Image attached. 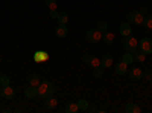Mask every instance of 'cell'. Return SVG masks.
<instances>
[{"label":"cell","mask_w":152,"mask_h":113,"mask_svg":"<svg viewBox=\"0 0 152 113\" xmlns=\"http://www.w3.org/2000/svg\"><path fill=\"white\" fill-rule=\"evenodd\" d=\"M55 95V86L53 83H50L47 80L41 81L40 86H38V96H41V98H50V96H53Z\"/></svg>","instance_id":"cell-1"},{"label":"cell","mask_w":152,"mask_h":113,"mask_svg":"<svg viewBox=\"0 0 152 113\" xmlns=\"http://www.w3.org/2000/svg\"><path fill=\"white\" fill-rule=\"evenodd\" d=\"M123 47L126 49L128 52H131V54H134L137 49H138V41H137V38H134V37H123Z\"/></svg>","instance_id":"cell-2"},{"label":"cell","mask_w":152,"mask_h":113,"mask_svg":"<svg viewBox=\"0 0 152 113\" xmlns=\"http://www.w3.org/2000/svg\"><path fill=\"white\" fill-rule=\"evenodd\" d=\"M126 20H128L129 23H134V24H142L143 20H145V16L140 11H131L129 14L126 16Z\"/></svg>","instance_id":"cell-3"},{"label":"cell","mask_w":152,"mask_h":113,"mask_svg":"<svg viewBox=\"0 0 152 113\" xmlns=\"http://www.w3.org/2000/svg\"><path fill=\"white\" fill-rule=\"evenodd\" d=\"M82 61L85 63V64H88V66H91L93 69L94 67H99L100 66V58H97L94 54H85L84 57H82Z\"/></svg>","instance_id":"cell-4"},{"label":"cell","mask_w":152,"mask_h":113,"mask_svg":"<svg viewBox=\"0 0 152 113\" xmlns=\"http://www.w3.org/2000/svg\"><path fill=\"white\" fill-rule=\"evenodd\" d=\"M102 37H104V34L100 32L99 29H90V31H87V40L91 41V43H99L100 40H102Z\"/></svg>","instance_id":"cell-5"},{"label":"cell","mask_w":152,"mask_h":113,"mask_svg":"<svg viewBox=\"0 0 152 113\" xmlns=\"http://www.w3.org/2000/svg\"><path fill=\"white\" fill-rule=\"evenodd\" d=\"M138 47L142 49V51L145 52V54H152V38H142L140 41H138Z\"/></svg>","instance_id":"cell-6"},{"label":"cell","mask_w":152,"mask_h":113,"mask_svg":"<svg viewBox=\"0 0 152 113\" xmlns=\"http://www.w3.org/2000/svg\"><path fill=\"white\" fill-rule=\"evenodd\" d=\"M0 95H2L3 99H8V101H11V99H14V96H15V90L12 89L11 86H6V87H2Z\"/></svg>","instance_id":"cell-7"},{"label":"cell","mask_w":152,"mask_h":113,"mask_svg":"<svg viewBox=\"0 0 152 113\" xmlns=\"http://www.w3.org/2000/svg\"><path fill=\"white\" fill-rule=\"evenodd\" d=\"M113 63H114V57L111 54H105L102 58H100V66H102L104 69H108L113 66Z\"/></svg>","instance_id":"cell-8"},{"label":"cell","mask_w":152,"mask_h":113,"mask_svg":"<svg viewBox=\"0 0 152 113\" xmlns=\"http://www.w3.org/2000/svg\"><path fill=\"white\" fill-rule=\"evenodd\" d=\"M47 60H49V54L46 51H37L34 54V61L35 63H44Z\"/></svg>","instance_id":"cell-9"},{"label":"cell","mask_w":152,"mask_h":113,"mask_svg":"<svg viewBox=\"0 0 152 113\" xmlns=\"http://www.w3.org/2000/svg\"><path fill=\"white\" fill-rule=\"evenodd\" d=\"M119 32L122 37H129L132 34V29H131V24L129 21H126V23H122L120 24V28H119Z\"/></svg>","instance_id":"cell-10"},{"label":"cell","mask_w":152,"mask_h":113,"mask_svg":"<svg viewBox=\"0 0 152 113\" xmlns=\"http://www.w3.org/2000/svg\"><path fill=\"white\" fill-rule=\"evenodd\" d=\"M55 34H56V37H59V38H64V37H67V34H69L67 24H58V26L55 28Z\"/></svg>","instance_id":"cell-11"},{"label":"cell","mask_w":152,"mask_h":113,"mask_svg":"<svg viewBox=\"0 0 152 113\" xmlns=\"http://www.w3.org/2000/svg\"><path fill=\"white\" fill-rule=\"evenodd\" d=\"M129 78L134 80V81H138V80H142L143 78V72L140 67H132L129 70Z\"/></svg>","instance_id":"cell-12"},{"label":"cell","mask_w":152,"mask_h":113,"mask_svg":"<svg viewBox=\"0 0 152 113\" xmlns=\"http://www.w3.org/2000/svg\"><path fill=\"white\" fill-rule=\"evenodd\" d=\"M24 96L29 98V99L37 98V96H38V87H35V86H28V89L24 90Z\"/></svg>","instance_id":"cell-13"},{"label":"cell","mask_w":152,"mask_h":113,"mask_svg":"<svg viewBox=\"0 0 152 113\" xmlns=\"http://www.w3.org/2000/svg\"><path fill=\"white\" fill-rule=\"evenodd\" d=\"M46 109L47 110H55L56 106H58V99L55 96H50V98H46V103H44Z\"/></svg>","instance_id":"cell-14"},{"label":"cell","mask_w":152,"mask_h":113,"mask_svg":"<svg viewBox=\"0 0 152 113\" xmlns=\"http://www.w3.org/2000/svg\"><path fill=\"white\" fill-rule=\"evenodd\" d=\"M125 112H126V113H140L142 109L138 107L135 103H126V106H125Z\"/></svg>","instance_id":"cell-15"},{"label":"cell","mask_w":152,"mask_h":113,"mask_svg":"<svg viewBox=\"0 0 152 113\" xmlns=\"http://www.w3.org/2000/svg\"><path fill=\"white\" fill-rule=\"evenodd\" d=\"M132 55H134V61H137V63H143V61H146V57H148V54H145L142 49H137V51H135Z\"/></svg>","instance_id":"cell-16"},{"label":"cell","mask_w":152,"mask_h":113,"mask_svg":"<svg viewBox=\"0 0 152 113\" xmlns=\"http://www.w3.org/2000/svg\"><path fill=\"white\" fill-rule=\"evenodd\" d=\"M76 112H79L78 103H67V104H66L64 113H76Z\"/></svg>","instance_id":"cell-17"},{"label":"cell","mask_w":152,"mask_h":113,"mask_svg":"<svg viewBox=\"0 0 152 113\" xmlns=\"http://www.w3.org/2000/svg\"><path fill=\"white\" fill-rule=\"evenodd\" d=\"M126 70H128V64H126V63L120 61L119 64H116V73L117 75H125Z\"/></svg>","instance_id":"cell-18"},{"label":"cell","mask_w":152,"mask_h":113,"mask_svg":"<svg viewBox=\"0 0 152 113\" xmlns=\"http://www.w3.org/2000/svg\"><path fill=\"white\" fill-rule=\"evenodd\" d=\"M40 83H41L40 75L34 73V75H31V77H29V86H35V87H38V86H40Z\"/></svg>","instance_id":"cell-19"},{"label":"cell","mask_w":152,"mask_h":113,"mask_svg":"<svg viewBox=\"0 0 152 113\" xmlns=\"http://www.w3.org/2000/svg\"><path fill=\"white\" fill-rule=\"evenodd\" d=\"M143 26L146 29H152V14H146L145 16V20H143Z\"/></svg>","instance_id":"cell-20"},{"label":"cell","mask_w":152,"mask_h":113,"mask_svg":"<svg viewBox=\"0 0 152 113\" xmlns=\"http://www.w3.org/2000/svg\"><path fill=\"white\" fill-rule=\"evenodd\" d=\"M102 40H104L107 44H111V43L114 41V34H113V32H104Z\"/></svg>","instance_id":"cell-21"},{"label":"cell","mask_w":152,"mask_h":113,"mask_svg":"<svg viewBox=\"0 0 152 113\" xmlns=\"http://www.w3.org/2000/svg\"><path fill=\"white\" fill-rule=\"evenodd\" d=\"M88 106H90V104H88V101H87V99H79V101H78V107H79V110H82V112H87L88 110Z\"/></svg>","instance_id":"cell-22"},{"label":"cell","mask_w":152,"mask_h":113,"mask_svg":"<svg viewBox=\"0 0 152 113\" xmlns=\"http://www.w3.org/2000/svg\"><path fill=\"white\" fill-rule=\"evenodd\" d=\"M122 61H123V63H126V64L129 66V64H132V63H134V55H132L131 52H129V54H125V55H123V58H122Z\"/></svg>","instance_id":"cell-23"},{"label":"cell","mask_w":152,"mask_h":113,"mask_svg":"<svg viewBox=\"0 0 152 113\" xmlns=\"http://www.w3.org/2000/svg\"><path fill=\"white\" fill-rule=\"evenodd\" d=\"M56 20L59 21V24H67V21H69V16L66 14V12H61Z\"/></svg>","instance_id":"cell-24"},{"label":"cell","mask_w":152,"mask_h":113,"mask_svg":"<svg viewBox=\"0 0 152 113\" xmlns=\"http://www.w3.org/2000/svg\"><path fill=\"white\" fill-rule=\"evenodd\" d=\"M46 5H47L49 11H55V9H58V5H56V0H46Z\"/></svg>","instance_id":"cell-25"},{"label":"cell","mask_w":152,"mask_h":113,"mask_svg":"<svg viewBox=\"0 0 152 113\" xmlns=\"http://www.w3.org/2000/svg\"><path fill=\"white\" fill-rule=\"evenodd\" d=\"M9 83H11L9 77H6V75H2V77H0V86H2V87L9 86Z\"/></svg>","instance_id":"cell-26"},{"label":"cell","mask_w":152,"mask_h":113,"mask_svg":"<svg viewBox=\"0 0 152 113\" xmlns=\"http://www.w3.org/2000/svg\"><path fill=\"white\" fill-rule=\"evenodd\" d=\"M96 29H99L100 32H107V29H108V26H107V23L105 21H97V26H96Z\"/></svg>","instance_id":"cell-27"},{"label":"cell","mask_w":152,"mask_h":113,"mask_svg":"<svg viewBox=\"0 0 152 113\" xmlns=\"http://www.w3.org/2000/svg\"><path fill=\"white\" fill-rule=\"evenodd\" d=\"M93 73H94V77L100 78V77H102V75H104V67H102V66H99V67H94Z\"/></svg>","instance_id":"cell-28"},{"label":"cell","mask_w":152,"mask_h":113,"mask_svg":"<svg viewBox=\"0 0 152 113\" xmlns=\"http://www.w3.org/2000/svg\"><path fill=\"white\" fill-rule=\"evenodd\" d=\"M143 78L148 80V81H151V80H152V70H146V72L143 73Z\"/></svg>","instance_id":"cell-29"},{"label":"cell","mask_w":152,"mask_h":113,"mask_svg":"<svg viewBox=\"0 0 152 113\" xmlns=\"http://www.w3.org/2000/svg\"><path fill=\"white\" fill-rule=\"evenodd\" d=\"M58 16H59L58 9H55V11H49V17H52V18H58Z\"/></svg>","instance_id":"cell-30"},{"label":"cell","mask_w":152,"mask_h":113,"mask_svg":"<svg viewBox=\"0 0 152 113\" xmlns=\"http://www.w3.org/2000/svg\"><path fill=\"white\" fill-rule=\"evenodd\" d=\"M87 112H99V110H97L96 107H93V106H88V110H87Z\"/></svg>","instance_id":"cell-31"},{"label":"cell","mask_w":152,"mask_h":113,"mask_svg":"<svg viewBox=\"0 0 152 113\" xmlns=\"http://www.w3.org/2000/svg\"><path fill=\"white\" fill-rule=\"evenodd\" d=\"M140 12H142L143 16H146V14H148V9H146V8H142V9H140Z\"/></svg>","instance_id":"cell-32"},{"label":"cell","mask_w":152,"mask_h":113,"mask_svg":"<svg viewBox=\"0 0 152 113\" xmlns=\"http://www.w3.org/2000/svg\"><path fill=\"white\" fill-rule=\"evenodd\" d=\"M0 90H2V86H0Z\"/></svg>","instance_id":"cell-33"},{"label":"cell","mask_w":152,"mask_h":113,"mask_svg":"<svg viewBox=\"0 0 152 113\" xmlns=\"http://www.w3.org/2000/svg\"><path fill=\"white\" fill-rule=\"evenodd\" d=\"M0 61H2V58H0Z\"/></svg>","instance_id":"cell-34"}]
</instances>
